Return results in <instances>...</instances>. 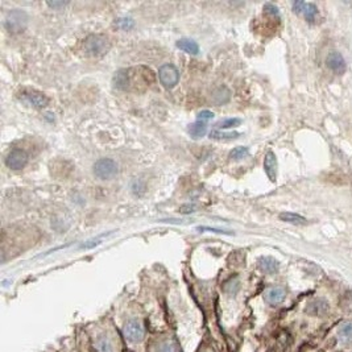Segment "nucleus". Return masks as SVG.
<instances>
[{
    "instance_id": "30",
    "label": "nucleus",
    "mask_w": 352,
    "mask_h": 352,
    "mask_svg": "<svg viewBox=\"0 0 352 352\" xmlns=\"http://www.w3.org/2000/svg\"><path fill=\"white\" fill-rule=\"evenodd\" d=\"M194 210H195L194 205H184V206H181V209H180V211L182 214L194 213Z\"/></svg>"
},
{
    "instance_id": "17",
    "label": "nucleus",
    "mask_w": 352,
    "mask_h": 352,
    "mask_svg": "<svg viewBox=\"0 0 352 352\" xmlns=\"http://www.w3.org/2000/svg\"><path fill=\"white\" fill-rule=\"evenodd\" d=\"M95 349L98 352H115V347H114L113 341L110 338L102 335L95 342Z\"/></svg>"
},
{
    "instance_id": "25",
    "label": "nucleus",
    "mask_w": 352,
    "mask_h": 352,
    "mask_svg": "<svg viewBox=\"0 0 352 352\" xmlns=\"http://www.w3.org/2000/svg\"><path fill=\"white\" fill-rule=\"evenodd\" d=\"M115 23H117V25L119 26L120 29L123 30H131L135 26V20L131 19V17H120Z\"/></svg>"
},
{
    "instance_id": "15",
    "label": "nucleus",
    "mask_w": 352,
    "mask_h": 352,
    "mask_svg": "<svg viewBox=\"0 0 352 352\" xmlns=\"http://www.w3.org/2000/svg\"><path fill=\"white\" fill-rule=\"evenodd\" d=\"M258 268H260L264 273H276L278 269V262L276 261L273 257H261L258 260Z\"/></svg>"
},
{
    "instance_id": "16",
    "label": "nucleus",
    "mask_w": 352,
    "mask_h": 352,
    "mask_svg": "<svg viewBox=\"0 0 352 352\" xmlns=\"http://www.w3.org/2000/svg\"><path fill=\"white\" fill-rule=\"evenodd\" d=\"M188 132L193 139H201V137H203V136L206 135L207 132L206 123H202V121H198V120H197L195 123L189 125Z\"/></svg>"
},
{
    "instance_id": "6",
    "label": "nucleus",
    "mask_w": 352,
    "mask_h": 352,
    "mask_svg": "<svg viewBox=\"0 0 352 352\" xmlns=\"http://www.w3.org/2000/svg\"><path fill=\"white\" fill-rule=\"evenodd\" d=\"M158 78H160L162 86L170 90L173 87H176L180 82V73H178V69L174 65L165 64L158 69Z\"/></svg>"
},
{
    "instance_id": "10",
    "label": "nucleus",
    "mask_w": 352,
    "mask_h": 352,
    "mask_svg": "<svg viewBox=\"0 0 352 352\" xmlns=\"http://www.w3.org/2000/svg\"><path fill=\"white\" fill-rule=\"evenodd\" d=\"M327 66L337 74H343L346 71V61L339 52L330 53L327 56Z\"/></svg>"
},
{
    "instance_id": "12",
    "label": "nucleus",
    "mask_w": 352,
    "mask_h": 352,
    "mask_svg": "<svg viewBox=\"0 0 352 352\" xmlns=\"http://www.w3.org/2000/svg\"><path fill=\"white\" fill-rule=\"evenodd\" d=\"M264 170H265L266 176L272 182L276 181L277 178V158L274 156L273 152H268L264 158Z\"/></svg>"
},
{
    "instance_id": "5",
    "label": "nucleus",
    "mask_w": 352,
    "mask_h": 352,
    "mask_svg": "<svg viewBox=\"0 0 352 352\" xmlns=\"http://www.w3.org/2000/svg\"><path fill=\"white\" fill-rule=\"evenodd\" d=\"M123 333L125 339L131 343H140L145 337V330L142 323L136 318L128 319L127 322L124 323Z\"/></svg>"
},
{
    "instance_id": "20",
    "label": "nucleus",
    "mask_w": 352,
    "mask_h": 352,
    "mask_svg": "<svg viewBox=\"0 0 352 352\" xmlns=\"http://www.w3.org/2000/svg\"><path fill=\"white\" fill-rule=\"evenodd\" d=\"M338 337L341 338L342 342L352 341V321L342 323L338 329Z\"/></svg>"
},
{
    "instance_id": "11",
    "label": "nucleus",
    "mask_w": 352,
    "mask_h": 352,
    "mask_svg": "<svg viewBox=\"0 0 352 352\" xmlns=\"http://www.w3.org/2000/svg\"><path fill=\"white\" fill-rule=\"evenodd\" d=\"M150 352H181V349L176 341L162 339L150 346Z\"/></svg>"
},
{
    "instance_id": "22",
    "label": "nucleus",
    "mask_w": 352,
    "mask_h": 352,
    "mask_svg": "<svg viewBox=\"0 0 352 352\" xmlns=\"http://www.w3.org/2000/svg\"><path fill=\"white\" fill-rule=\"evenodd\" d=\"M210 139L214 140H234L240 136L239 132H222V131H211Z\"/></svg>"
},
{
    "instance_id": "2",
    "label": "nucleus",
    "mask_w": 352,
    "mask_h": 352,
    "mask_svg": "<svg viewBox=\"0 0 352 352\" xmlns=\"http://www.w3.org/2000/svg\"><path fill=\"white\" fill-rule=\"evenodd\" d=\"M110 49L111 42L103 34H90L83 41V52L89 57H103Z\"/></svg>"
},
{
    "instance_id": "18",
    "label": "nucleus",
    "mask_w": 352,
    "mask_h": 352,
    "mask_svg": "<svg viewBox=\"0 0 352 352\" xmlns=\"http://www.w3.org/2000/svg\"><path fill=\"white\" fill-rule=\"evenodd\" d=\"M301 13L305 16V19H306L307 21L313 23V21L317 19V16H318V8H317V5H315L314 3H305L304 1Z\"/></svg>"
},
{
    "instance_id": "28",
    "label": "nucleus",
    "mask_w": 352,
    "mask_h": 352,
    "mask_svg": "<svg viewBox=\"0 0 352 352\" xmlns=\"http://www.w3.org/2000/svg\"><path fill=\"white\" fill-rule=\"evenodd\" d=\"M48 7H50V8H53V9H61V8H64V7H66L69 4V1H57V0H53V1H48Z\"/></svg>"
},
{
    "instance_id": "23",
    "label": "nucleus",
    "mask_w": 352,
    "mask_h": 352,
    "mask_svg": "<svg viewBox=\"0 0 352 352\" xmlns=\"http://www.w3.org/2000/svg\"><path fill=\"white\" fill-rule=\"evenodd\" d=\"M240 124H241V119H239V117H230V119L221 120V121L217 124V127L219 128V129H230V128L237 127Z\"/></svg>"
},
{
    "instance_id": "29",
    "label": "nucleus",
    "mask_w": 352,
    "mask_h": 352,
    "mask_svg": "<svg viewBox=\"0 0 352 352\" xmlns=\"http://www.w3.org/2000/svg\"><path fill=\"white\" fill-rule=\"evenodd\" d=\"M199 231H210V233H215V234H226V235H231V233H226L223 230H218V229H210V227H199Z\"/></svg>"
},
{
    "instance_id": "24",
    "label": "nucleus",
    "mask_w": 352,
    "mask_h": 352,
    "mask_svg": "<svg viewBox=\"0 0 352 352\" xmlns=\"http://www.w3.org/2000/svg\"><path fill=\"white\" fill-rule=\"evenodd\" d=\"M132 193L135 195H137V197H141L144 193H145L146 190V186H145V182L142 180H140V178H136L133 182H132Z\"/></svg>"
},
{
    "instance_id": "9",
    "label": "nucleus",
    "mask_w": 352,
    "mask_h": 352,
    "mask_svg": "<svg viewBox=\"0 0 352 352\" xmlns=\"http://www.w3.org/2000/svg\"><path fill=\"white\" fill-rule=\"evenodd\" d=\"M230 99H231V91L226 86L217 87V89L211 93L210 97V102L214 106H217V107L227 105Z\"/></svg>"
},
{
    "instance_id": "14",
    "label": "nucleus",
    "mask_w": 352,
    "mask_h": 352,
    "mask_svg": "<svg viewBox=\"0 0 352 352\" xmlns=\"http://www.w3.org/2000/svg\"><path fill=\"white\" fill-rule=\"evenodd\" d=\"M176 46L178 49H181V50H184V52L191 54V56H197L199 53L198 44H197L194 40H191V38H181V40L177 41Z\"/></svg>"
},
{
    "instance_id": "13",
    "label": "nucleus",
    "mask_w": 352,
    "mask_h": 352,
    "mask_svg": "<svg viewBox=\"0 0 352 352\" xmlns=\"http://www.w3.org/2000/svg\"><path fill=\"white\" fill-rule=\"evenodd\" d=\"M285 290L280 286H276V288H270L266 290L265 293V301L272 306H276V305H280L282 301L285 300Z\"/></svg>"
},
{
    "instance_id": "7",
    "label": "nucleus",
    "mask_w": 352,
    "mask_h": 352,
    "mask_svg": "<svg viewBox=\"0 0 352 352\" xmlns=\"http://www.w3.org/2000/svg\"><path fill=\"white\" fill-rule=\"evenodd\" d=\"M28 153H26L24 149H12L9 153H8L7 158H5V165L11 170H21L26 166L28 164Z\"/></svg>"
},
{
    "instance_id": "1",
    "label": "nucleus",
    "mask_w": 352,
    "mask_h": 352,
    "mask_svg": "<svg viewBox=\"0 0 352 352\" xmlns=\"http://www.w3.org/2000/svg\"><path fill=\"white\" fill-rule=\"evenodd\" d=\"M153 73L145 66L120 69L113 78L114 86L121 91H141L153 83Z\"/></svg>"
},
{
    "instance_id": "26",
    "label": "nucleus",
    "mask_w": 352,
    "mask_h": 352,
    "mask_svg": "<svg viewBox=\"0 0 352 352\" xmlns=\"http://www.w3.org/2000/svg\"><path fill=\"white\" fill-rule=\"evenodd\" d=\"M215 117L214 115V113H211V111H209V110H203V111H201V113L198 114V121H202V123H205V121H207V120H211L213 117Z\"/></svg>"
},
{
    "instance_id": "27",
    "label": "nucleus",
    "mask_w": 352,
    "mask_h": 352,
    "mask_svg": "<svg viewBox=\"0 0 352 352\" xmlns=\"http://www.w3.org/2000/svg\"><path fill=\"white\" fill-rule=\"evenodd\" d=\"M264 11H265L266 13H269V15H272V16H278V15H280L278 7H277V5H274V4H272V3H266L265 5H264Z\"/></svg>"
},
{
    "instance_id": "8",
    "label": "nucleus",
    "mask_w": 352,
    "mask_h": 352,
    "mask_svg": "<svg viewBox=\"0 0 352 352\" xmlns=\"http://www.w3.org/2000/svg\"><path fill=\"white\" fill-rule=\"evenodd\" d=\"M23 99L28 105L33 106L36 109H45L49 105V99L45 94L37 90H26L23 93Z\"/></svg>"
},
{
    "instance_id": "21",
    "label": "nucleus",
    "mask_w": 352,
    "mask_h": 352,
    "mask_svg": "<svg viewBox=\"0 0 352 352\" xmlns=\"http://www.w3.org/2000/svg\"><path fill=\"white\" fill-rule=\"evenodd\" d=\"M249 154V149L247 146H236L234 148L229 154L230 160H234V161H239V160H243Z\"/></svg>"
},
{
    "instance_id": "3",
    "label": "nucleus",
    "mask_w": 352,
    "mask_h": 352,
    "mask_svg": "<svg viewBox=\"0 0 352 352\" xmlns=\"http://www.w3.org/2000/svg\"><path fill=\"white\" fill-rule=\"evenodd\" d=\"M28 13L23 9H12L4 19V26L9 33H21L28 25Z\"/></svg>"
},
{
    "instance_id": "19",
    "label": "nucleus",
    "mask_w": 352,
    "mask_h": 352,
    "mask_svg": "<svg viewBox=\"0 0 352 352\" xmlns=\"http://www.w3.org/2000/svg\"><path fill=\"white\" fill-rule=\"evenodd\" d=\"M280 219L282 222L290 223V225H306L307 223L306 218L294 213H281L280 214Z\"/></svg>"
},
{
    "instance_id": "4",
    "label": "nucleus",
    "mask_w": 352,
    "mask_h": 352,
    "mask_svg": "<svg viewBox=\"0 0 352 352\" xmlns=\"http://www.w3.org/2000/svg\"><path fill=\"white\" fill-rule=\"evenodd\" d=\"M93 172L97 178L102 181L111 180L119 172V166L113 158H99L93 165Z\"/></svg>"
}]
</instances>
